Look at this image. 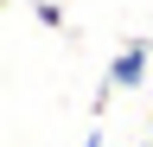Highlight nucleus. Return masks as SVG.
Returning a JSON list of instances; mask_svg holds the SVG:
<instances>
[{
	"label": "nucleus",
	"mask_w": 153,
	"mask_h": 147,
	"mask_svg": "<svg viewBox=\"0 0 153 147\" xmlns=\"http://www.w3.org/2000/svg\"><path fill=\"white\" fill-rule=\"evenodd\" d=\"M147 70H153V45H147V39H128V45L108 58V77H102V90H96V115H102V102H108V96L140 90V83H147Z\"/></svg>",
	"instance_id": "nucleus-1"
},
{
	"label": "nucleus",
	"mask_w": 153,
	"mask_h": 147,
	"mask_svg": "<svg viewBox=\"0 0 153 147\" xmlns=\"http://www.w3.org/2000/svg\"><path fill=\"white\" fill-rule=\"evenodd\" d=\"M140 147H153V134H147V141H140Z\"/></svg>",
	"instance_id": "nucleus-3"
},
{
	"label": "nucleus",
	"mask_w": 153,
	"mask_h": 147,
	"mask_svg": "<svg viewBox=\"0 0 153 147\" xmlns=\"http://www.w3.org/2000/svg\"><path fill=\"white\" fill-rule=\"evenodd\" d=\"M32 13H38V26H51V32H57V26H64V7H57V0H38V7H32Z\"/></svg>",
	"instance_id": "nucleus-2"
},
{
	"label": "nucleus",
	"mask_w": 153,
	"mask_h": 147,
	"mask_svg": "<svg viewBox=\"0 0 153 147\" xmlns=\"http://www.w3.org/2000/svg\"><path fill=\"white\" fill-rule=\"evenodd\" d=\"M147 134H153V128H147Z\"/></svg>",
	"instance_id": "nucleus-5"
},
{
	"label": "nucleus",
	"mask_w": 153,
	"mask_h": 147,
	"mask_svg": "<svg viewBox=\"0 0 153 147\" xmlns=\"http://www.w3.org/2000/svg\"><path fill=\"white\" fill-rule=\"evenodd\" d=\"M0 13H7V0H0Z\"/></svg>",
	"instance_id": "nucleus-4"
}]
</instances>
